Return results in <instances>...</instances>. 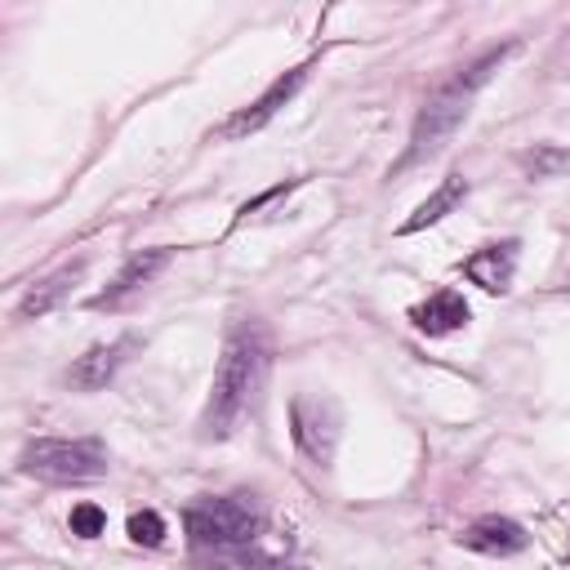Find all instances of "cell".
Returning a JSON list of instances; mask_svg holds the SVG:
<instances>
[{"label": "cell", "instance_id": "7a4b0ae2", "mask_svg": "<svg viewBox=\"0 0 570 570\" xmlns=\"http://www.w3.org/2000/svg\"><path fill=\"white\" fill-rule=\"evenodd\" d=\"M258 374H263V334L254 325H240V330H232V338L218 356V370H214V387H209V401L200 414L205 436H227L236 428V419L245 414V405L258 387Z\"/></svg>", "mask_w": 570, "mask_h": 570}, {"label": "cell", "instance_id": "5bb4252c", "mask_svg": "<svg viewBox=\"0 0 570 570\" xmlns=\"http://www.w3.org/2000/svg\"><path fill=\"white\" fill-rule=\"evenodd\" d=\"M67 525H71V534H76V539H98V534H102V525H107V517H102V508H98V503H76V508H71V517H67Z\"/></svg>", "mask_w": 570, "mask_h": 570}, {"label": "cell", "instance_id": "30bf717a", "mask_svg": "<svg viewBox=\"0 0 570 570\" xmlns=\"http://www.w3.org/2000/svg\"><path fill=\"white\" fill-rule=\"evenodd\" d=\"M165 263H169V249H138V254H134V258L120 267V276L111 281V289L94 298V307H111V303H120L125 294H134L138 285H147V281H151V276H156Z\"/></svg>", "mask_w": 570, "mask_h": 570}, {"label": "cell", "instance_id": "ba28073f", "mask_svg": "<svg viewBox=\"0 0 570 570\" xmlns=\"http://www.w3.org/2000/svg\"><path fill=\"white\" fill-rule=\"evenodd\" d=\"M459 543L472 548V552H485V557H508V552H521V548H525V530H521L512 517L490 512V517H476V521L459 534Z\"/></svg>", "mask_w": 570, "mask_h": 570}, {"label": "cell", "instance_id": "3957f363", "mask_svg": "<svg viewBox=\"0 0 570 570\" xmlns=\"http://www.w3.org/2000/svg\"><path fill=\"white\" fill-rule=\"evenodd\" d=\"M22 472L45 476V481H94L107 472V450L98 441L40 436L22 445Z\"/></svg>", "mask_w": 570, "mask_h": 570}, {"label": "cell", "instance_id": "2e32d148", "mask_svg": "<svg viewBox=\"0 0 570 570\" xmlns=\"http://www.w3.org/2000/svg\"><path fill=\"white\" fill-rule=\"evenodd\" d=\"M129 539H134V543H147V548H156V543L165 539V521H160L151 508H147V512H134V517H129Z\"/></svg>", "mask_w": 570, "mask_h": 570}, {"label": "cell", "instance_id": "9c48e42d", "mask_svg": "<svg viewBox=\"0 0 570 570\" xmlns=\"http://www.w3.org/2000/svg\"><path fill=\"white\" fill-rule=\"evenodd\" d=\"M512 267H517V240L485 245V249H476V254L463 263L468 281H472V285H481V289H490V294H503V289H508Z\"/></svg>", "mask_w": 570, "mask_h": 570}, {"label": "cell", "instance_id": "52a82bcc", "mask_svg": "<svg viewBox=\"0 0 570 570\" xmlns=\"http://www.w3.org/2000/svg\"><path fill=\"white\" fill-rule=\"evenodd\" d=\"M138 347V338H116V343H94L85 356H76V365L67 370V383L71 387H80V392H98V387H107V379L120 370V361L129 356Z\"/></svg>", "mask_w": 570, "mask_h": 570}, {"label": "cell", "instance_id": "5b68a950", "mask_svg": "<svg viewBox=\"0 0 570 570\" xmlns=\"http://www.w3.org/2000/svg\"><path fill=\"white\" fill-rule=\"evenodd\" d=\"M307 71H312V67L303 62V67L285 71L281 80H272V85H267V89H263V94H258V98H254V102H249L245 111H236L232 120H223V125L214 129V138H245V134L263 129V125H267V120H272V116H276V111H281V107H285V102H289V98H294V94L303 89Z\"/></svg>", "mask_w": 570, "mask_h": 570}, {"label": "cell", "instance_id": "7c38bea8", "mask_svg": "<svg viewBox=\"0 0 570 570\" xmlns=\"http://www.w3.org/2000/svg\"><path fill=\"white\" fill-rule=\"evenodd\" d=\"M80 272H85V263H71V267H62V272L45 276L40 285H31V289H27V298L18 303V316H22V321H31V316H45L49 307H58V303L71 294V285L80 281Z\"/></svg>", "mask_w": 570, "mask_h": 570}, {"label": "cell", "instance_id": "4fadbf2b", "mask_svg": "<svg viewBox=\"0 0 570 570\" xmlns=\"http://www.w3.org/2000/svg\"><path fill=\"white\" fill-rule=\"evenodd\" d=\"M463 196H468V178H463V174H450V178H445V183H441V187H436V191H432V196H428V200H423V205L401 223V232H419V227L441 223V218H445Z\"/></svg>", "mask_w": 570, "mask_h": 570}, {"label": "cell", "instance_id": "8992f818", "mask_svg": "<svg viewBox=\"0 0 570 570\" xmlns=\"http://www.w3.org/2000/svg\"><path fill=\"white\" fill-rule=\"evenodd\" d=\"M294 441H298V450H303L307 459L330 463L334 441H338V419H334V405H330V401L298 396V401H294Z\"/></svg>", "mask_w": 570, "mask_h": 570}, {"label": "cell", "instance_id": "9a60e30c", "mask_svg": "<svg viewBox=\"0 0 570 570\" xmlns=\"http://www.w3.org/2000/svg\"><path fill=\"white\" fill-rule=\"evenodd\" d=\"M521 165H525L534 178H548V174L566 169V165H570V156H566V151H552V147H534V151H525V156H521Z\"/></svg>", "mask_w": 570, "mask_h": 570}, {"label": "cell", "instance_id": "277c9868", "mask_svg": "<svg viewBox=\"0 0 570 570\" xmlns=\"http://www.w3.org/2000/svg\"><path fill=\"white\" fill-rule=\"evenodd\" d=\"M196 548H236L258 534V512L245 499H200L183 517Z\"/></svg>", "mask_w": 570, "mask_h": 570}, {"label": "cell", "instance_id": "6da1fadb", "mask_svg": "<svg viewBox=\"0 0 570 570\" xmlns=\"http://www.w3.org/2000/svg\"><path fill=\"white\" fill-rule=\"evenodd\" d=\"M508 53H512V45L490 49L485 58H476L472 67H463L459 76H450L441 89H432V94H428V102H423V107H419V116H414V134H410V147H405V156H401L396 174H401V169H410V165L432 160V156L454 138V129L463 125V116H468V107H472L476 89L490 80V71H494Z\"/></svg>", "mask_w": 570, "mask_h": 570}, {"label": "cell", "instance_id": "8fae6325", "mask_svg": "<svg viewBox=\"0 0 570 570\" xmlns=\"http://www.w3.org/2000/svg\"><path fill=\"white\" fill-rule=\"evenodd\" d=\"M410 321H414L423 334H450V330H463V325H468V303H463V294L441 289V294H432L423 307H414Z\"/></svg>", "mask_w": 570, "mask_h": 570}]
</instances>
